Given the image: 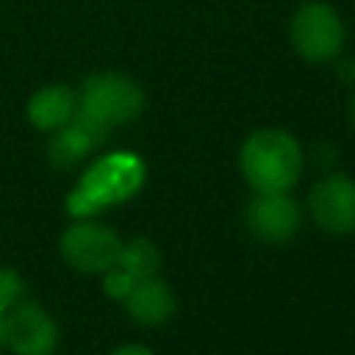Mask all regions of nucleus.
Returning a JSON list of instances; mask_svg holds the SVG:
<instances>
[{"label":"nucleus","mask_w":355,"mask_h":355,"mask_svg":"<svg viewBox=\"0 0 355 355\" xmlns=\"http://www.w3.org/2000/svg\"><path fill=\"white\" fill-rule=\"evenodd\" d=\"M147 166L136 153H108L97 158L67 194V214L94 216L116 202L130 200L144 186Z\"/></svg>","instance_id":"obj_1"},{"label":"nucleus","mask_w":355,"mask_h":355,"mask_svg":"<svg viewBox=\"0 0 355 355\" xmlns=\"http://www.w3.org/2000/svg\"><path fill=\"white\" fill-rule=\"evenodd\" d=\"M239 169L252 191H288L302 175V147L283 128H261L244 139Z\"/></svg>","instance_id":"obj_2"},{"label":"nucleus","mask_w":355,"mask_h":355,"mask_svg":"<svg viewBox=\"0 0 355 355\" xmlns=\"http://www.w3.org/2000/svg\"><path fill=\"white\" fill-rule=\"evenodd\" d=\"M141 86L122 72H97L83 83L78 94V111L108 130L133 122L141 114Z\"/></svg>","instance_id":"obj_3"},{"label":"nucleus","mask_w":355,"mask_h":355,"mask_svg":"<svg viewBox=\"0 0 355 355\" xmlns=\"http://www.w3.org/2000/svg\"><path fill=\"white\" fill-rule=\"evenodd\" d=\"M61 258L83 275H103L119 258L122 239L92 216H78L58 239Z\"/></svg>","instance_id":"obj_4"},{"label":"nucleus","mask_w":355,"mask_h":355,"mask_svg":"<svg viewBox=\"0 0 355 355\" xmlns=\"http://www.w3.org/2000/svg\"><path fill=\"white\" fill-rule=\"evenodd\" d=\"M347 31L338 11L327 3H305L291 19V44L311 64H327L344 50Z\"/></svg>","instance_id":"obj_5"},{"label":"nucleus","mask_w":355,"mask_h":355,"mask_svg":"<svg viewBox=\"0 0 355 355\" xmlns=\"http://www.w3.org/2000/svg\"><path fill=\"white\" fill-rule=\"evenodd\" d=\"M3 347L14 355H53L58 347V324L39 302L19 300L3 313Z\"/></svg>","instance_id":"obj_6"},{"label":"nucleus","mask_w":355,"mask_h":355,"mask_svg":"<svg viewBox=\"0 0 355 355\" xmlns=\"http://www.w3.org/2000/svg\"><path fill=\"white\" fill-rule=\"evenodd\" d=\"M308 211L324 233H355V180L344 172L322 175L308 191Z\"/></svg>","instance_id":"obj_7"},{"label":"nucleus","mask_w":355,"mask_h":355,"mask_svg":"<svg viewBox=\"0 0 355 355\" xmlns=\"http://www.w3.org/2000/svg\"><path fill=\"white\" fill-rule=\"evenodd\" d=\"M247 227L266 244H286L300 230V205L286 191H255L244 211Z\"/></svg>","instance_id":"obj_8"},{"label":"nucleus","mask_w":355,"mask_h":355,"mask_svg":"<svg viewBox=\"0 0 355 355\" xmlns=\"http://www.w3.org/2000/svg\"><path fill=\"white\" fill-rule=\"evenodd\" d=\"M105 139H108V128L97 125L94 119H89V116H83L78 111L72 116V122H67L64 128L53 130V136L47 141L50 164L58 166V169H69L78 161H83L92 150H97Z\"/></svg>","instance_id":"obj_9"},{"label":"nucleus","mask_w":355,"mask_h":355,"mask_svg":"<svg viewBox=\"0 0 355 355\" xmlns=\"http://www.w3.org/2000/svg\"><path fill=\"white\" fill-rule=\"evenodd\" d=\"M122 302H125L128 316L144 327H158V324L169 322L178 311V300H175L169 283L161 280L158 275L136 280V286L130 288V294Z\"/></svg>","instance_id":"obj_10"},{"label":"nucleus","mask_w":355,"mask_h":355,"mask_svg":"<svg viewBox=\"0 0 355 355\" xmlns=\"http://www.w3.org/2000/svg\"><path fill=\"white\" fill-rule=\"evenodd\" d=\"M25 114L36 130L53 133V130L64 128L67 122H72V116L78 114V92L64 83L42 86L39 92L31 94Z\"/></svg>","instance_id":"obj_11"},{"label":"nucleus","mask_w":355,"mask_h":355,"mask_svg":"<svg viewBox=\"0 0 355 355\" xmlns=\"http://www.w3.org/2000/svg\"><path fill=\"white\" fill-rule=\"evenodd\" d=\"M116 266H122V269H125L128 275H133L136 280L150 277V275H158V269H161V250H158L150 239L136 236V239H130V241H122Z\"/></svg>","instance_id":"obj_12"},{"label":"nucleus","mask_w":355,"mask_h":355,"mask_svg":"<svg viewBox=\"0 0 355 355\" xmlns=\"http://www.w3.org/2000/svg\"><path fill=\"white\" fill-rule=\"evenodd\" d=\"M25 294V280L14 266H0V316L14 308Z\"/></svg>","instance_id":"obj_13"},{"label":"nucleus","mask_w":355,"mask_h":355,"mask_svg":"<svg viewBox=\"0 0 355 355\" xmlns=\"http://www.w3.org/2000/svg\"><path fill=\"white\" fill-rule=\"evenodd\" d=\"M136 286V277L133 275H128L122 266H111V269H105L103 272V291H105V297H111V300H125L128 294H130V288Z\"/></svg>","instance_id":"obj_14"},{"label":"nucleus","mask_w":355,"mask_h":355,"mask_svg":"<svg viewBox=\"0 0 355 355\" xmlns=\"http://www.w3.org/2000/svg\"><path fill=\"white\" fill-rule=\"evenodd\" d=\"M111 355H153V349L144 347V344H122V347H116Z\"/></svg>","instance_id":"obj_15"},{"label":"nucleus","mask_w":355,"mask_h":355,"mask_svg":"<svg viewBox=\"0 0 355 355\" xmlns=\"http://www.w3.org/2000/svg\"><path fill=\"white\" fill-rule=\"evenodd\" d=\"M347 114H349V122H352V128H355V94H352V100H349V105H347Z\"/></svg>","instance_id":"obj_16"},{"label":"nucleus","mask_w":355,"mask_h":355,"mask_svg":"<svg viewBox=\"0 0 355 355\" xmlns=\"http://www.w3.org/2000/svg\"><path fill=\"white\" fill-rule=\"evenodd\" d=\"M0 349H3V316H0Z\"/></svg>","instance_id":"obj_17"}]
</instances>
